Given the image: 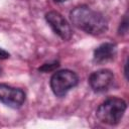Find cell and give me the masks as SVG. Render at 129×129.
Segmentation results:
<instances>
[{"label":"cell","instance_id":"cell-1","mask_svg":"<svg viewBox=\"0 0 129 129\" xmlns=\"http://www.w3.org/2000/svg\"><path fill=\"white\" fill-rule=\"evenodd\" d=\"M70 17L76 27L92 35L103 34L108 29L107 20L104 16L88 6L82 5L74 8Z\"/></svg>","mask_w":129,"mask_h":129},{"label":"cell","instance_id":"cell-2","mask_svg":"<svg viewBox=\"0 0 129 129\" xmlns=\"http://www.w3.org/2000/svg\"><path fill=\"white\" fill-rule=\"evenodd\" d=\"M126 102L120 98H110L104 101L97 109V118L105 124L115 125L119 123L126 111Z\"/></svg>","mask_w":129,"mask_h":129},{"label":"cell","instance_id":"cell-3","mask_svg":"<svg viewBox=\"0 0 129 129\" xmlns=\"http://www.w3.org/2000/svg\"><path fill=\"white\" fill-rule=\"evenodd\" d=\"M79 83V78L76 73L62 70L54 73L50 79V88L53 94L57 97H63L67 93L76 87Z\"/></svg>","mask_w":129,"mask_h":129},{"label":"cell","instance_id":"cell-4","mask_svg":"<svg viewBox=\"0 0 129 129\" xmlns=\"http://www.w3.org/2000/svg\"><path fill=\"white\" fill-rule=\"evenodd\" d=\"M25 101V93L18 88L0 84V102L11 108H19Z\"/></svg>","mask_w":129,"mask_h":129},{"label":"cell","instance_id":"cell-5","mask_svg":"<svg viewBox=\"0 0 129 129\" xmlns=\"http://www.w3.org/2000/svg\"><path fill=\"white\" fill-rule=\"evenodd\" d=\"M45 19L52 30L63 40H69L72 37V29L68 21L64 17L56 12V11H49L45 14Z\"/></svg>","mask_w":129,"mask_h":129},{"label":"cell","instance_id":"cell-6","mask_svg":"<svg viewBox=\"0 0 129 129\" xmlns=\"http://www.w3.org/2000/svg\"><path fill=\"white\" fill-rule=\"evenodd\" d=\"M114 83V74L109 70H99L91 74L89 84L93 91L103 93L108 91Z\"/></svg>","mask_w":129,"mask_h":129},{"label":"cell","instance_id":"cell-7","mask_svg":"<svg viewBox=\"0 0 129 129\" xmlns=\"http://www.w3.org/2000/svg\"><path fill=\"white\" fill-rule=\"evenodd\" d=\"M116 54V45L111 42H106L98 46L94 51V61L104 63L114 58Z\"/></svg>","mask_w":129,"mask_h":129},{"label":"cell","instance_id":"cell-8","mask_svg":"<svg viewBox=\"0 0 129 129\" xmlns=\"http://www.w3.org/2000/svg\"><path fill=\"white\" fill-rule=\"evenodd\" d=\"M9 57V53L7 51H5L4 49L0 48V59H5Z\"/></svg>","mask_w":129,"mask_h":129},{"label":"cell","instance_id":"cell-9","mask_svg":"<svg viewBox=\"0 0 129 129\" xmlns=\"http://www.w3.org/2000/svg\"><path fill=\"white\" fill-rule=\"evenodd\" d=\"M55 1H59V0H55Z\"/></svg>","mask_w":129,"mask_h":129},{"label":"cell","instance_id":"cell-10","mask_svg":"<svg viewBox=\"0 0 129 129\" xmlns=\"http://www.w3.org/2000/svg\"><path fill=\"white\" fill-rule=\"evenodd\" d=\"M0 72H1V69H0Z\"/></svg>","mask_w":129,"mask_h":129}]
</instances>
